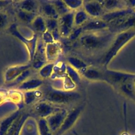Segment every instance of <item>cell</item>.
<instances>
[{
    "mask_svg": "<svg viewBox=\"0 0 135 135\" xmlns=\"http://www.w3.org/2000/svg\"><path fill=\"white\" fill-rule=\"evenodd\" d=\"M83 33L84 32L83 31L82 26L76 27H74V28L72 31L68 38L71 41H74L78 39L79 40L80 37Z\"/></svg>",
    "mask_w": 135,
    "mask_h": 135,
    "instance_id": "cell-36",
    "label": "cell"
},
{
    "mask_svg": "<svg viewBox=\"0 0 135 135\" xmlns=\"http://www.w3.org/2000/svg\"><path fill=\"white\" fill-rule=\"evenodd\" d=\"M104 81L114 86L129 82L134 81L135 74L106 69L103 71Z\"/></svg>",
    "mask_w": 135,
    "mask_h": 135,
    "instance_id": "cell-4",
    "label": "cell"
},
{
    "mask_svg": "<svg viewBox=\"0 0 135 135\" xmlns=\"http://www.w3.org/2000/svg\"><path fill=\"white\" fill-rule=\"evenodd\" d=\"M54 62H47L38 70V75L41 79H47L51 77L53 73Z\"/></svg>",
    "mask_w": 135,
    "mask_h": 135,
    "instance_id": "cell-28",
    "label": "cell"
},
{
    "mask_svg": "<svg viewBox=\"0 0 135 135\" xmlns=\"http://www.w3.org/2000/svg\"><path fill=\"white\" fill-rule=\"evenodd\" d=\"M62 79L63 80V89L66 91H73V89H74L76 85L69 78V76L66 74V73Z\"/></svg>",
    "mask_w": 135,
    "mask_h": 135,
    "instance_id": "cell-34",
    "label": "cell"
},
{
    "mask_svg": "<svg viewBox=\"0 0 135 135\" xmlns=\"http://www.w3.org/2000/svg\"><path fill=\"white\" fill-rule=\"evenodd\" d=\"M53 35V37L55 40V42H58L59 40L60 39L61 37V35H60V32H59V28H56L55 29V30H54L53 31H52V32H51Z\"/></svg>",
    "mask_w": 135,
    "mask_h": 135,
    "instance_id": "cell-39",
    "label": "cell"
},
{
    "mask_svg": "<svg viewBox=\"0 0 135 135\" xmlns=\"http://www.w3.org/2000/svg\"><path fill=\"white\" fill-rule=\"evenodd\" d=\"M89 16L83 8L75 11L74 14V24L75 27L83 26L89 20Z\"/></svg>",
    "mask_w": 135,
    "mask_h": 135,
    "instance_id": "cell-25",
    "label": "cell"
},
{
    "mask_svg": "<svg viewBox=\"0 0 135 135\" xmlns=\"http://www.w3.org/2000/svg\"><path fill=\"white\" fill-rule=\"evenodd\" d=\"M135 12L134 9L131 8H125L112 12H105L101 18L108 23V24L124 18Z\"/></svg>",
    "mask_w": 135,
    "mask_h": 135,
    "instance_id": "cell-12",
    "label": "cell"
},
{
    "mask_svg": "<svg viewBox=\"0 0 135 135\" xmlns=\"http://www.w3.org/2000/svg\"><path fill=\"white\" fill-rule=\"evenodd\" d=\"M43 83V81L42 79L40 78L27 79L21 83L17 88L24 92L32 91L38 89L42 85Z\"/></svg>",
    "mask_w": 135,
    "mask_h": 135,
    "instance_id": "cell-17",
    "label": "cell"
},
{
    "mask_svg": "<svg viewBox=\"0 0 135 135\" xmlns=\"http://www.w3.org/2000/svg\"><path fill=\"white\" fill-rule=\"evenodd\" d=\"M12 2L13 1H8V0L0 1V9L8 6V5L11 4L12 3Z\"/></svg>",
    "mask_w": 135,
    "mask_h": 135,
    "instance_id": "cell-40",
    "label": "cell"
},
{
    "mask_svg": "<svg viewBox=\"0 0 135 135\" xmlns=\"http://www.w3.org/2000/svg\"><path fill=\"white\" fill-rule=\"evenodd\" d=\"M134 37H135V27L118 33L114 37L102 59L101 63L106 68L120 51Z\"/></svg>",
    "mask_w": 135,
    "mask_h": 135,
    "instance_id": "cell-2",
    "label": "cell"
},
{
    "mask_svg": "<svg viewBox=\"0 0 135 135\" xmlns=\"http://www.w3.org/2000/svg\"><path fill=\"white\" fill-rule=\"evenodd\" d=\"M19 111H16L4 119L0 123V135H5L14 121L20 115Z\"/></svg>",
    "mask_w": 135,
    "mask_h": 135,
    "instance_id": "cell-23",
    "label": "cell"
},
{
    "mask_svg": "<svg viewBox=\"0 0 135 135\" xmlns=\"http://www.w3.org/2000/svg\"><path fill=\"white\" fill-rule=\"evenodd\" d=\"M68 7L71 11H76L83 7V1L80 0H64L63 1Z\"/></svg>",
    "mask_w": 135,
    "mask_h": 135,
    "instance_id": "cell-33",
    "label": "cell"
},
{
    "mask_svg": "<svg viewBox=\"0 0 135 135\" xmlns=\"http://www.w3.org/2000/svg\"><path fill=\"white\" fill-rule=\"evenodd\" d=\"M134 88H135V80H134Z\"/></svg>",
    "mask_w": 135,
    "mask_h": 135,
    "instance_id": "cell-42",
    "label": "cell"
},
{
    "mask_svg": "<svg viewBox=\"0 0 135 135\" xmlns=\"http://www.w3.org/2000/svg\"><path fill=\"white\" fill-rule=\"evenodd\" d=\"M32 27L37 32L41 34L47 31L45 18L41 15H37L31 23Z\"/></svg>",
    "mask_w": 135,
    "mask_h": 135,
    "instance_id": "cell-26",
    "label": "cell"
},
{
    "mask_svg": "<svg viewBox=\"0 0 135 135\" xmlns=\"http://www.w3.org/2000/svg\"><path fill=\"white\" fill-rule=\"evenodd\" d=\"M38 127L40 135H52L53 133L45 118H40L38 121Z\"/></svg>",
    "mask_w": 135,
    "mask_h": 135,
    "instance_id": "cell-32",
    "label": "cell"
},
{
    "mask_svg": "<svg viewBox=\"0 0 135 135\" xmlns=\"http://www.w3.org/2000/svg\"><path fill=\"white\" fill-rule=\"evenodd\" d=\"M72 132H73V133L74 135H80V134H79L76 131L73 130V131H72Z\"/></svg>",
    "mask_w": 135,
    "mask_h": 135,
    "instance_id": "cell-41",
    "label": "cell"
},
{
    "mask_svg": "<svg viewBox=\"0 0 135 135\" xmlns=\"http://www.w3.org/2000/svg\"><path fill=\"white\" fill-rule=\"evenodd\" d=\"M40 8L43 14L42 16L45 18L58 20L60 17L54 5L51 1L43 2L40 5Z\"/></svg>",
    "mask_w": 135,
    "mask_h": 135,
    "instance_id": "cell-18",
    "label": "cell"
},
{
    "mask_svg": "<svg viewBox=\"0 0 135 135\" xmlns=\"http://www.w3.org/2000/svg\"><path fill=\"white\" fill-rule=\"evenodd\" d=\"M82 8L92 18L101 17L105 13L100 1H84Z\"/></svg>",
    "mask_w": 135,
    "mask_h": 135,
    "instance_id": "cell-10",
    "label": "cell"
},
{
    "mask_svg": "<svg viewBox=\"0 0 135 135\" xmlns=\"http://www.w3.org/2000/svg\"><path fill=\"white\" fill-rule=\"evenodd\" d=\"M82 27L84 32H97L108 28V24L101 18H92L89 19Z\"/></svg>",
    "mask_w": 135,
    "mask_h": 135,
    "instance_id": "cell-15",
    "label": "cell"
},
{
    "mask_svg": "<svg viewBox=\"0 0 135 135\" xmlns=\"http://www.w3.org/2000/svg\"><path fill=\"white\" fill-rule=\"evenodd\" d=\"M66 74L76 85H78L80 83L81 76L80 75V73L68 64H66Z\"/></svg>",
    "mask_w": 135,
    "mask_h": 135,
    "instance_id": "cell-31",
    "label": "cell"
},
{
    "mask_svg": "<svg viewBox=\"0 0 135 135\" xmlns=\"http://www.w3.org/2000/svg\"><path fill=\"white\" fill-rule=\"evenodd\" d=\"M60 109L55 108L53 104L46 101H43L36 103L34 107V111L40 118L45 119Z\"/></svg>",
    "mask_w": 135,
    "mask_h": 135,
    "instance_id": "cell-14",
    "label": "cell"
},
{
    "mask_svg": "<svg viewBox=\"0 0 135 135\" xmlns=\"http://www.w3.org/2000/svg\"><path fill=\"white\" fill-rule=\"evenodd\" d=\"M45 21L47 30L49 32H52L58 28V20L50 18H45Z\"/></svg>",
    "mask_w": 135,
    "mask_h": 135,
    "instance_id": "cell-35",
    "label": "cell"
},
{
    "mask_svg": "<svg viewBox=\"0 0 135 135\" xmlns=\"http://www.w3.org/2000/svg\"><path fill=\"white\" fill-rule=\"evenodd\" d=\"M120 91L126 96L135 100V88L134 81L129 82L120 85L119 87Z\"/></svg>",
    "mask_w": 135,
    "mask_h": 135,
    "instance_id": "cell-27",
    "label": "cell"
},
{
    "mask_svg": "<svg viewBox=\"0 0 135 135\" xmlns=\"http://www.w3.org/2000/svg\"><path fill=\"white\" fill-rule=\"evenodd\" d=\"M43 93L39 89L32 91H28L24 92L23 95V99L24 103L26 105H30L38 99L43 97Z\"/></svg>",
    "mask_w": 135,
    "mask_h": 135,
    "instance_id": "cell-22",
    "label": "cell"
},
{
    "mask_svg": "<svg viewBox=\"0 0 135 135\" xmlns=\"http://www.w3.org/2000/svg\"><path fill=\"white\" fill-rule=\"evenodd\" d=\"M17 16L18 18L22 22L30 24L32 23L34 18L35 17V16L37 15V14L29 13L21 9H19L17 11L16 13Z\"/></svg>",
    "mask_w": 135,
    "mask_h": 135,
    "instance_id": "cell-29",
    "label": "cell"
},
{
    "mask_svg": "<svg viewBox=\"0 0 135 135\" xmlns=\"http://www.w3.org/2000/svg\"><path fill=\"white\" fill-rule=\"evenodd\" d=\"M134 10H135V8H134Z\"/></svg>",
    "mask_w": 135,
    "mask_h": 135,
    "instance_id": "cell-43",
    "label": "cell"
},
{
    "mask_svg": "<svg viewBox=\"0 0 135 135\" xmlns=\"http://www.w3.org/2000/svg\"><path fill=\"white\" fill-rule=\"evenodd\" d=\"M103 31L84 32L79 38L81 46L88 51H96L112 42L113 33Z\"/></svg>",
    "mask_w": 135,
    "mask_h": 135,
    "instance_id": "cell-1",
    "label": "cell"
},
{
    "mask_svg": "<svg viewBox=\"0 0 135 135\" xmlns=\"http://www.w3.org/2000/svg\"><path fill=\"white\" fill-rule=\"evenodd\" d=\"M43 98L52 104H69L80 99V94L74 91H66L54 88H48L44 94Z\"/></svg>",
    "mask_w": 135,
    "mask_h": 135,
    "instance_id": "cell-3",
    "label": "cell"
},
{
    "mask_svg": "<svg viewBox=\"0 0 135 135\" xmlns=\"http://www.w3.org/2000/svg\"><path fill=\"white\" fill-rule=\"evenodd\" d=\"M135 27V12L121 20L113 22L108 24V28L110 32L120 33L128 30Z\"/></svg>",
    "mask_w": 135,
    "mask_h": 135,
    "instance_id": "cell-7",
    "label": "cell"
},
{
    "mask_svg": "<svg viewBox=\"0 0 135 135\" xmlns=\"http://www.w3.org/2000/svg\"><path fill=\"white\" fill-rule=\"evenodd\" d=\"M45 44L42 39L37 41L35 51L32 60V67L35 70H40L43 65L47 63L45 50Z\"/></svg>",
    "mask_w": 135,
    "mask_h": 135,
    "instance_id": "cell-8",
    "label": "cell"
},
{
    "mask_svg": "<svg viewBox=\"0 0 135 135\" xmlns=\"http://www.w3.org/2000/svg\"><path fill=\"white\" fill-rule=\"evenodd\" d=\"M40 7V3L34 0H25L19 2L18 9L29 13L37 14Z\"/></svg>",
    "mask_w": 135,
    "mask_h": 135,
    "instance_id": "cell-21",
    "label": "cell"
},
{
    "mask_svg": "<svg viewBox=\"0 0 135 135\" xmlns=\"http://www.w3.org/2000/svg\"><path fill=\"white\" fill-rule=\"evenodd\" d=\"M83 109L82 105L73 108L69 112L59 130L54 135H62L65 131L71 128L79 118Z\"/></svg>",
    "mask_w": 135,
    "mask_h": 135,
    "instance_id": "cell-5",
    "label": "cell"
},
{
    "mask_svg": "<svg viewBox=\"0 0 135 135\" xmlns=\"http://www.w3.org/2000/svg\"><path fill=\"white\" fill-rule=\"evenodd\" d=\"M52 4L54 5L59 15L60 16L63 15L71 11L68 7L65 4L63 1L60 0H55V1H51Z\"/></svg>",
    "mask_w": 135,
    "mask_h": 135,
    "instance_id": "cell-30",
    "label": "cell"
},
{
    "mask_svg": "<svg viewBox=\"0 0 135 135\" xmlns=\"http://www.w3.org/2000/svg\"><path fill=\"white\" fill-rule=\"evenodd\" d=\"M74 11H70L59 17L58 28L62 37H68L74 28Z\"/></svg>",
    "mask_w": 135,
    "mask_h": 135,
    "instance_id": "cell-6",
    "label": "cell"
},
{
    "mask_svg": "<svg viewBox=\"0 0 135 135\" xmlns=\"http://www.w3.org/2000/svg\"><path fill=\"white\" fill-rule=\"evenodd\" d=\"M100 2L105 12H112L128 7L126 1L108 0L100 1Z\"/></svg>",
    "mask_w": 135,
    "mask_h": 135,
    "instance_id": "cell-19",
    "label": "cell"
},
{
    "mask_svg": "<svg viewBox=\"0 0 135 135\" xmlns=\"http://www.w3.org/2000/svg\"><path fill=\"white\" fill-rule=\"evenodd\" d=\"M41 39L45 44H51L55 42L52 33L47 30L42 34Z\"/></svg>",
    "mask_w": 135,
    "mask_h": 135,
    "instance_id": "cell-38",
    "label": "cell"
},
{
    "mask_svg": "<svg viewBox=\"0 0 135 135\" xmlns=\"http://www.w3.org/2000/svg\"><path fill=\"white\" fill-rule=\"evenodd\" d=\"M81 74L84 78L90 81H104L103 71L94 67L88 66L81 73Z\"/></svg>",
    "mask_w": 135,
    "mask_h": 135,
    "instance_id": "cell-20",
    "label": "cell"
},
{
    "mask_svg": "<svg viewBox=\"0 0 135 135\" xmlns=\"http://www.w3.org/2000/svg\"><path fill=\"white\" fill-rule=\"evenodd\" d=\"M32 67L31 64H26L11 66L7 68L4 74V80L6 83L15 81L23 72Z\"/></svg>",
    "mask_w": 135,
    "mask_h": 135,
    "instance_id": "cell-11",
    "label": "cell"
},
{
    "mask_svg": "<svg viewBox=\"0 0 135 135\" xmlns=\"http://www.w3.org/2000/svg\"><path fill=\"white\" fill-rule=\"evenodd\" d=\"M9 22L8 15L6 12L0 11V31L6 27L9 24Z\"/></svg>",
    "mask_w": 135,
    "mask_h": 135,
    "instance_id": "cell-37",
    "label": "cell"
},
{
    "mask_svg": "<svg viewBox=\"0 0 135 135\" xmlns=\"http://www.w3.org/2000/svg\"><path fill=\"white\" fill-rule=\"evenodd\" d=\"M68 111L66 109H60L45 118L52 133H55L64 122Z\"/></svg>",
    "mask_w": 135,
    "mask_h": 135,
    "instance_id": "cell-9",
    "label": "cell"
},
{
    "mask_svg": "<svg viewBox=\"0 0 135 135\" xmlns=\"http://www.w3.org/2000/svg\"><path fill=\"white\" fill-rule=\"evenodd\" d=\"M9 31L11 33L12 35H13L14 36L16 37L18 40L21 41L27 47L28 52L30 56V59L32 61L35 51L36 49V46L37 44V36H35L32 40H27L26 39L25 37H24L17 31V29L16 28V26L15 24H12L9 28Z\"/></svg>",
    "mask_w": 135,
    "mask_h": 135,
    "instance_id": "cell-13",
    "label": "cell"
},
{
    "mask_svg": "<svg viewBox=\"0 0 135 135\" xmlns=\"http://www.w3.org/2000/svg\"><path fill=\"white\" fill-rule=\"evenodd\" d=\"M45 55L47 62H54L59 56L61 48L59 42L45 44Z\"/></svg>",
    "mask_w": 135,
    "mask_h": 135,
    "instance_id": "cell-16",
    "label": "cell"
},
{
    "mask_svg": "<svg viewBox=\"0 0 135 135\" xmlns=\"http://www.w3.org/2000/svg\"><path fill=\"white\" fill-rule=\"evenodd\" d=\"M66 61L68 64L81 73L88 68L86 63L83 60L77 57L69 56L67 58Z\"/></svg>",
    "mask_w": 135,
    "mask_h": 135,
    "instance_id": "cell-24",
    "label": "cell"
},
{
    "mask_svg": "<svg viewBox=\"0 0 135 135\" xmlns=\"http://www.w3.org/2000/svg\"><path fill=\"white\" fill-rule=\"evenodd\" d=\"M134 101H135V100H134Z\"/></svg>",
    "mask_w": 135,
    "mask_h": 135,
    "instance_id": "cell-44",
    "label": "cell"
}]
</instances>
